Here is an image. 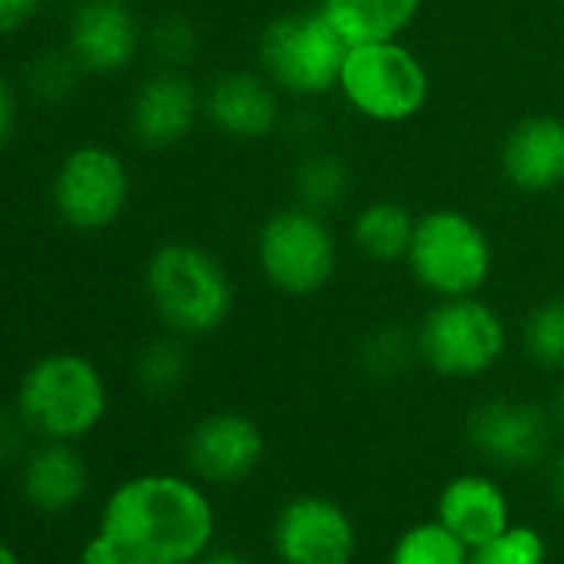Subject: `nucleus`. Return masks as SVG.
<instances>
[{
  "label": "nucleus",
  "instance_id": "obj_16",
  "mask_svg": "<svg viewBox=\"0 0 564 564\" xmlns=\"http://www.w3.org/2000/svg\"><path fill=\"white\" fill-rule=\"evenodd\" d=\"M498 173L521 196H551L564 186V117L528 113L498 143Z\"/></svg>",
  "mask_w": 564,
  "mask_h": 564
},
{
  "label": "nucleus",
  "instance_id": "obj_33",
  "mask_svg": "<svg viewBox=\"0 0 564 564\" xmlns=\"http://www.w3.org/2000/svg\"><path fill=\"white\" fill-rule=\"evenodd\" d=\"M544 405H547V415H551L554 429H557V432H564V372H561V379L554 382L551 399H547Z\"/></svg>",
  "mask_w": 564,
  "mask_h": 564
},
{
  "label": "nucleus",
  "instance_id": "obj_30",
  "mask_svg": "<svg viewBox=\"0 0 564 564\" xmlns=\"http://www.w3.org/2000/svg\"><path fill=\"white\" fill-rule=\"evenodd\" d=\"M21 123V100L14 80L0 70V150H8Z\"/></svg>",
  "mask_w": 564,
  "mask_h": 564
},
{
  "label": "nucleus",
  "instance_id": "obj_26",
  "mask_svg": "<svg viewBox=\"0 0 564 564\" xmlns=\"http://www.w3.org/2000/svg\"><path fill=\"white\" fill-rule=\"evenodd\" d=\"M84 67L74 61V54L67 47H54V51H44L37 54L31 64H28V74H24V84L31 90V97L44 107H61L67 104L77 90H80V80H84Z\"/></svg>",
  "mask_w": 564,
  "mask_h": 564
},
{
  "label": "nucleus",
  "instance_id": "obj_4",
  "mask_svg": "<svg viewBox=\"0 0 564 564\" xmlns=\"http://www.w3.org/2000/svg\"><path fill=\"white\" fill-rule=\"evenodd\" d=\"M110 409V389L94 359L80 352L41 356L18 386V415L24 425L54 442L87 438Z\"/></svg>",
  "mask_w": 564,
  "mask_h": 564
},
{
  "label": "nucleus",
  "instance_id": "obj_14",
  "mask_svg": "<svg viewBox=\"0 0 564 564\" xmlns=\"http://www.w3.org/2000/svg\"><path fill=\"white\" fill-rule=\"evenodd\" d=\"M203 120V90L186 70L156 67L130 97L127 127L143 150H173L186 143Z\"/></svg>",
  "mask_w": 564,
  "mask_h": 564
},
{
  "label": "nucleus",
  "instance_id": "obj_22",
  "mask_svg": "<svg viewBox=\"0 0 564 564\" xmlns=\"http://www.w3.org/2000/svg\"><path fill=\"white\" fill-rule=\"evenodd\" d=\"M189 339L183 336H160L153 343H147L133 362V379L137 386L153 395V399H166L173 392H180L193 372V356H189Z\"/></svg>",
  "mask_w": 564,
  "mask_h": 564
},
{
  "label": "nucleus",
  "instance_id": "obj_36",
  "mask_svg": "<svg viewBox=\"0 0 564 564\" xmlns=\"http://www.w3.org/2000/svg\"><path fill=\"white\" fill-rule=\"evenodd\" d=\"M77 564H94V561H87V557H80V561H77Z\"/></svg>",
  "mask_w": 564,
  "mask_h": 564
},
{
  "label": "nucleus",
  "instance_id": "obj_15",
  "mask_svg": "<svg viewBox=\"0 0 564 564\" xmlns=\"http://www.w3.org/2000/svg\"><path fill=\"white\" fill-rule=\"evenodd\" d=\"M203 120L232 143H259L282 120V94L262 70H223L203 90Z\"/></svg>",
  "mask_w": 564,
  "mask_h": 564
},
{
  "label": "nucleus",
  "instance_id": "obj_12",
  "mask_svg": "<svg viewBox=\"0 0 564 564\" xmlns=\"http://www.w3.org/2000/svg\"><path fill=\"white\" fill-rule=\"evenodd\" d=\"M64 47L87 77H117L147 51V31L130 0H80L67 18Z\"/></svg>",
  "mask_w": 564,
  "mask_h": 564
},
{
  "label": "nucleus",
  "instance_id": "obj_24",
  "mask_svg": "<svg viewBox=\"0 0 564 564\" xmlns=\"http://www.w3.org/2000/svg\"><path fill=\"white\" fill-rule=\"evenodd\" d=\"M521 352L531 366L544 372H564V296H547L534 303L518 329Z\"/></svg>",
  "mask_w": 564,
  "mask_h": 564
},
{
  "label": "nucleus",
  "instance_id": "obj_31",
  "mask_svg": "<svg viewBox=\"0 0 564 564\" xmlns=\"http://www.w3.org/2000/svg\"><path fill=\"white\" fill-rule=\"evenodd\" d=\"M31 429L24 425V419L14 412H0V465H11L21 452H24V435Z\"/></svg>",
  "mask_w": 564,
  "mask_h": 564
},
{
  "label": "nucleus",
  "instance_id": "obj_7",
  "mask_svg": "<svg viewBox=\"0 0 564 564\" xmlns=\"http://www.w3.org/2000/svg\"><path fill=\"white\" fill-rule=\"evenodd\" d=\"M336 94L366 123L402 127L429 110L432 74L405 37L352 44Z\"/></svg>",
  "mask_w": 564,
  "mask_h": 564
},
{
  "label": "nucleus",
  "instance_id": "obj_18",
  "mask_svg": "<svg viewBox=\"0 0 564 564\" xmlns=\"http://www.w3.org/2000/svg\"><path fill=\"white\" fill-rule=\"evenodd\" d=\"M90 488V468L74 442L44 438L28 452L21 465V491L24 501L41 514H64L84 501Z\"/></svg>",
  "mask_w": 564,
  "mask_h": 564
},
{
  "label": "nucleus",
  "instance_id": "obj_1",
  "mask_svg": "<svg viewBox=\"0 0 564 564\" xmlns=\"http://www.w3.org/2000/svg\"><path fill=\"white\" fill-rule=\"evenodd\" d=\"M216 508L186 475H137L113 488L84 554L94 564H186L209 554Z\"/></svg>",
  "mask_w": 564,
  "mask_h": 564
},
{
  "label": "nucleus",
  "instance_id": "obj_8",
  "mask_svg": "<svg viewBox=\"0 0 564 564\" xmlns=\"http://www.w3.org/2000/svg\"><path fill=\"white\" fill-rule=\"evenodd\" d=\"M419 362L448 382H475L508 352V323L481 296L435 300L415 326Z\"/></svg>",
  "mask_w": 564,
  "mask_h": 564
},
{
  "label": "nucleus",
  "instance_id": "obj_11",
  "mask_svg": "<svg viewBox=\"0 0 564 564\" xmlns=\"http://www.w3.org/2000/svg\"><path fill=\"white\" fill-rule=\"evenodd\" d=\"M272 551L279 564H352L359 531L339 501L326 495H296L275 511Z\"/></svg>",
  "mask_w": 564,
  "mask_h": 564
},
{
  "label": "nucleus",
  "instance_id": "obj_2",
  "mask_svg": "<svg viewBox=\"0 0 564 564\" xmlns=\"http://www.w3.org/2000/svg\"><path fill=\"white\" fill-rule=\"evenodd\" d=\"M143 293L166 333L206 339L236 310V286L226 262L199 242L166 239L143 262Z\"/></svg>",
  "mask_w": 564,
  "mask_h": 564
},
{
  "label": "nucleus",
  "instance_id": "obj_10",
  "mask_svg": "<svg viewBox=\"0 0 564 564\" xmlns=\"http://www.w3.org/2000/svg\"><path fill=\"white\" fill-rule=\"evenodd\" d=\"M554 432L557 429L547 415V405L518 395H491L465 419L468 448L485 465L501 471H531L544 465Z\"/></svg>",
  "mask_w": 564,
  "mask_h": 564
},
{
  "label": "nucleus",
  "instance_id": "obj_27",
  "mask_svg": "<svg viewBox=\"0 0 564 564\" xmlns=\"http://www.w3.org/2000/svg\"><path fill=\"white\" fill-rule=\"evenodd\" d=\"M468 564H547V541L531 524H508L491 541L471 547Z\"/></svg>",
  "mask_w": 564,
  "mask_h": 564
},
{
  "label": "nucleus",
  "instance_id": "obj_28",
  "mask_svg": "<svg viewBox=\"0 0 564 564\" xmlns=\"http://www.w3.org/2000/svg\"><path fill=\"white\" fill-rule=\"evenodd\" d=\"M147 51L156 61V67L170 70H186L199 51V34L196 24L186 14H163L150 31H147Z\"/></svg>",
  "mask_w": 564,
  "mask_h": 564
},
{
  "label": "nucleus",
  "instance_id": "obj_19",
  "mask_svg": "<svg viewBox=\"0 0 564 564\" xmlns=\"http://www.w3.org/2000/svg\"><path fill=\"white\" fill-rule=\"evenodd\" d=\"M316 8L352 44L399 41L419 21L425 0H316Z\"/></svg>",
  "mask_w": 564,
  "mask_h": 564
},
{
  "label": "nucleus",
  "instance_id": "obj_20",
  "mask_svg": "<svg viewBox=\"0 0 564 564\" xmlns=\"http://www.w3.org/2000/svg\"><path fill=\"white\" fill-rule=\"evenodd\" d=\"M412 232H415V213L399 199H369L352 213L349 223L352 249L376 265L405 262Z\"/></svg>",
  "mask_w": 564,
  "mask_h": 564
},
{
  "label": "nucleus",
  "instance_id": "obj_35",
  "mask_svg": "<svg viewBox=\"0 0 564 564\" xmlns=\"http://www.w3.org/2000/svg\"><path fill=\"white\" fill-rule=\"evenodd\" d=\"M0 564H21V557H18V551L0 538Z\"/></svg>",
  "mask_w": 564,
  "mask_h": 564
},
{
  "label": "nucleus",
  "instance_id": "obj_17",
  "mask_svg": "<svg viewBox=\"0 0 564 564\" xmlns=\"http://www.w3.org/2000/svg\"><path fill=\"white\" fill-rule=\"evenodd\" d=\"M435 518L468 547H478L511 524V501L491 475L465 471L445 481V488L438 491Z\"/></svg>",
  "mask_w": 564,
  "mask_h": 564
},
{
  "label": "nucleus",
  "instance_id": "obj_29",
  "mask_svg": "<svg viewBox=\"0 0 564 564\" xmlns=\"http://www.w3.org/2000/svg\"><path fill=\"white\" fill-rule=\"evenodd\" d=\"M44 11V0H0V41L24 34Z\"/></svg>",
  "mask_w": 564,
  "mask_h": 564
},
{
  "label": "nucleus",
  "instance_id": "obj_5",
  "mask_svg": "<svg viewBox=\"0 0 564 564\" xmlns=\"http://www.w3.org/2000/svg\"><path fill=\"white\" fill-rule=\"evenodd\" d=\"M349 41L319 8L286 11L262 24L256 64L269 84L293 100H319L339 90Z\"/></svg>",
  "mask_w": 564,
  "mask_h": 564
},
{
  "label": "nucleus",
  "instance_id": "obj_32",
  "mask_svg": "<svg viewBox=\"0 0 564 564\" xmlns=\"http://www.w3.org/2000/svg\"><path fill=\"white\" fill-rule=\"evenodd\" d=\"M544 488H547L551 501L564 511V445L551 448V455L544 462Z\"/></svg>",
  "mask_w": 564,
  "mask_h": 564
},
{
  "label": "nucleus",
  "instance_id": "obj_25",
  "mask_svg": "<svg viewBox=\"0 0 564 564\" xmlns=\"http://www.w3.org/2000/svg\"><path fill=\"white\" fill-rule=\"evenodd\" d=\"M468 557L471 547L438 518L405 528L389 551V564H468Z\"/></svg>",
  "mask_w": 564,
  "mask_h": 564
},
{
  "label": "nucleus",
  "instance_id": "obj_3",
  "mask_svg": "<svg viewBox=\"0 0 564 564\" xmlns=\"http://www.w3.org/2000/svg\"><path fill=\"white\" fill-rule=\"evenodd\" d=\"M405 265L415 286L432 300L481 296L495 272V246L471 213L435 206L415 216Z\"/></svg>",
  "mask_w": 564,
  "mask_h": 564
},
{
  "label": "nucleus",
  "instance_id": "obj_21",
  "mask_svg": "<svg viewBox=\"0 0 564 564\" xmlns=\"http://www.w3.org/2000/svg\"><path fill=\"white\" fill-rule=\"evenodd\" d=\"M293 203L333 216L352 196V166L336 150H310L293 166Z\"/></svg>",
  "mask_w": 564,
  "mask_h": 564
},
{
  "label": "nucleus",
  "instance_id": "obj_9",
  "mask_svg": "<svg viewBox=\"0 0 564 564\" xmlns=\"http://www.w3.org/2000/svg\"><path fill=\"white\" fill-rule=\"evenodd\" d=\"M133 196L127 160L107 143H77L54 170L51 203L74 232H104L117 226Z\"/></svg>",
  "mask_w": 564,
  "mask_h": 564
},
{
  "label": "nucleus",
  "instance_id": "obj_13",
  "mask_svg": "<svg viewBox=\"0 0 564 564\" xmlns=\"http://www.w3.org/2000/svg\"><path fill=\"white\" fill-rule=\"evenodd\" d=\"M186 468L203 485H239L265 458V435L256 419L236 409L203 415L183 442Z\"/></svg>",
  "mask_w": 564,
  "mask_h": 564
},
{
  "label": "nucleus",
  "instance_id": "obj_6",
  "mask_svg": "<svg viewBox=\"0 0 564 564\" xmlns=\"http://www.w3.org/2000/svg\"><path fill=\"white\" fill-rule=\"evenodd\" d=\"M256 269L265 286L290 300H313L339 272V239L329 216L300 203L272 209L256 229Z\"/></svg>",
  "mask_w": 564,
  "mask_h": 564
},
{
  "label": "nucleus",
  "instance_id": "obj_23",
  "mask_svg": "<svg viewBox=\"0 0 564 564\" xmlns=\"http://www.w3.org/2000/svg\"><path fill=\"white\" fill-rule=\"evenodd\" d=\"M415 362H419L415 329H405L399 323H379L359 343V369L376 382H395L409 376Z\"/></svg>",
  "mask_w": 564,
  "mask_h": 564
},
{
  "label": "nucleus",
  "instance_id": "obj_34",
  "mask_svg": "<svg viewBox=\"0 0 564 564\" xmlns=\"http://www.w3.org/2000/svg\"><path fill=\"white\" fill-rule=\"evenodd\" d=\"M186 564H242L236 554H203L196 561H186Z\"/></svg>",
  "mask_w": 564,
  "mask_h": 564
}]
</instances>
